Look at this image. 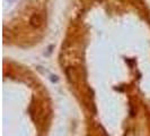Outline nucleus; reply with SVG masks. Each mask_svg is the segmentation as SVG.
<instances>
[{"mask_svg":"<svg viewBox=\"0 0 150 136\" xmlns=\"http://www.w3.org/2000/svg\"><path fill=\"white\" fill-rule=\"evenodd\" d=\"M30 22V25H32L33 27L38 29L40 26H42V24H43V18H42V16L40 15V14H34V15L32 16Z\"/></svg>","mask_w":150,"mask_h":136,"instance_id":"nucleus-1","label":"nucleus"}]
</instances>
